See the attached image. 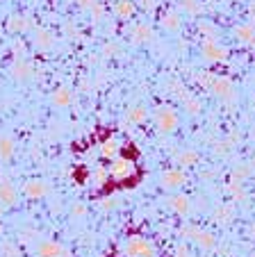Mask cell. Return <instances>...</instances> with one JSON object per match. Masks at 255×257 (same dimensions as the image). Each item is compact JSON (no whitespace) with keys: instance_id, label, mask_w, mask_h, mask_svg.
Instances as JSON below:
<instances>
[{"instance_id":"cell-8","label":"cell","mask_w":255,"mask_h":257,"mask_svg":"<svg viewBox=\"0 0 255 257\" xmlns=\"http://www.w3.org/2000/svg\"><path fill=\"white\" fill-rule=\"evenodd\" d=\"M116 153H119L116 141H105V144H103V155H105V157H114Z\"/></svg>"},{"instance_id":"cell-4","label":"cell","mask_w":255,"mask_h":257,"mask_svg":"<svg viewBox=\"0 0 255 257\" xmlns=\"http://www.w3.org/2000/svg\"><path fill=\"white\" fill-rule=\"evenodd\" d=\"M16 191L10 182H0V205H14Z\"/></svg>"},{"instance_id":"cell-7","label":"cell","mask_w":255,"mask_h":257,"mask_svg":"<svg viewBox=\"0 0 255 257\" xmlns=\"http://www.w3.org/2000/svg\"><path fill=\"white\" fill-rule=\"evenodd\" d=\"M116 14L119 16H130L132 14L130 0H119V3H116Z\"/></svg>"},{"instance_id":"cell-1","label":"cell","mask_w":255,"mask_h":257,"mask_svg":"<svg viewBox=\"0 0 255 257\" xmlns=\"http://www.w3.org/2000/svg\"><path fill=\"white\" fill-rule=\"evenodd\" d=\"M125 252H128L130 257H153V248H150V243H146L144 239H139V237L128 239V243H125Z\"/></svg>"},{"instance_id":"cell-6","label":"cell","mask_w":255,"mask_h":257,"mask_svg":"<svg viewBox=\"0 0 255 257\" xmlns=\"http://www.w3.org/2000/svg\"><path fill=\"white\" fill-rule=\"evenodd\" d=\"M14 153V141L10 137H0V160H10Z\"/></svg>"},{"instance_id":"cell-2","label":"cell","mask_w":255,"mask_h":257,"mask_svg":"<svg viewBox=\"0 0 255 257\" xmlns=\"http://www.w3.org/2000/svg\"><path fill=\"white\" fill-rule=\"evenodd\" d=\"M132 173V164L128 160H114L110 164V175L114 180H125Z\"/></svg>"},{"instance_id":"cell-11","label":"cell","mask_w":255,"mask_h":257,"mask_svg":"<svg viewBox=\"0 0 255 257\" xmlns=\"http://www.w3.org/2000/svg\"><path fill=\"white\" fill-rule=\"evenodd\" d=\"M5 252H7V257H16V250L12 246H5Z\"/></svg>"},{"instance_id":"cell-9","label":"cell","mask_w":255,"mask_h":257,"mask_svg":"<svg viewBox=\"0 0 255 257\" xmlns=\"http://www.w3.org/2000/svg\"><path fill=\"white\" fill-rule=\"evenodd\" d=\"M68 100H71V96H68L66 89H59L57 93H55V105H68Z\"/></svg>"},{"instance_id":"cell-5","label":"cell","mask_w":255,"mask_h":257,"mask_svg":"<svg viewBox=\"0 0 255 257\" xmlns=\"http://www.w3.org/2000/svg\"><path fill=\"white\" fill-rule=\"evenodd\" d=\"M25 194H28L30 198H41V196L46 194L44 182H39V180H32V182H28V185H25Z\"/></svg>"},{"instance_id":"cell-3","label":"cell","mask_w":255,"mask_h":257,"mask_svg":"<svg viewBox=\"0 0 255 257\" xmlns=\"http://www.w3.org/2000/svg\"><path fill=\"white\" fill-rule=\"evenodd\" d=\"M39 257H68V252L57 243H41L39 246Z\"/></svg>"},{"instance_id":"cell-10","label":"cell","mask_w":255,"mask_h":257,"mask_svg":"<svg viewBox=\"0 0 255 257\" xmlns=\"http://www.w3.org/2000/svg\"><path fill=\"white\" fill-rule=\"evenodd\" d=\"M12 30H23L25 28V21L23 19H21V16H14V21H12Z\"/></svg>"}]
</instances>
